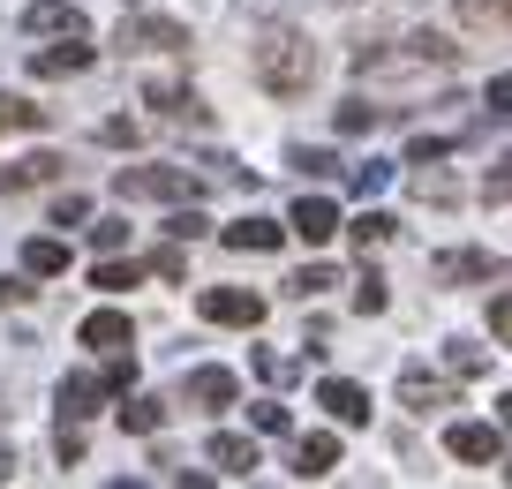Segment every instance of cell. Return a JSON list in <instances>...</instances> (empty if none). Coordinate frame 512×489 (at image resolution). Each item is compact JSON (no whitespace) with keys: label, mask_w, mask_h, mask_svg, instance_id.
<instances>
[{"label":"cell","mask_w":512,"mask_h":489,"mask_svg":"<svg viewBox=\"0 0 512 489\" xmlns=\"http://www.w3.org/2000/svg\"><path fill=\"white\" fill-rule=\"evenodd\" d=\"M249 68L272 98H309V83H317V46H309V31H294V23H264V38L249 46Z\"/></svg>","instance_id":"cell-1"},{"label":"cell","mask_w":512,"mask_h":489,"mask_svg":"<svg viewBox=\"0 0 512 489\" xmlns=\"http://www.w3.org/2000/svg\"><path fill=\"white\" fill-rule=\"evenodd\" d=\"M113 196H121V204H196L204 181H196L189 166H121V174H113Z\"/></svg>","instance_id":"cell-2"},{"label":"cell","mask_w":512,"mask_h":489,"mask_svg":"<svg viewBox=\"0 0 512 489\" xmlns=\"http://www.w3.org/2000/svg\"><path fill=\"white\" fill-rule=\"evenodd\" d=\"M204 324H226V332H256L264 324V294H249V286H204Z\"/></svg>","instance_id":"cell-3"},{"label":"cell","mask_w":512,"mask_h":489,"mask_svg":"<svg viewBox=\"0 0 512 489\" xmlns=\"http://www.w3.org/2000/svg\"><path fill=\"white\" fill-rule=\"evenodd\" d=\"M113 46L121 53H189V31H181L174 16H128L121 31H113Z\"/></svg>","instance_id":"cell-4"},{"label":"cell","mask_w":512,"mask_h":489,"mask_svg":"<svg viewBox=\"0 0 512 489\" xmlns=\"http://www.w3.org/2000/svg\"><path fill=\"white\" fill-rule=\"evenodd\" d=\"M98 61V46H91V31H61L53 46H38L31 53V76H46V83H61V76H83V68Z\"/></svg>","instance_id":"cell-5"},{"label":"cell","mask_w":512,"mask_h":489,"mask_svg":"<svg viewBox=\"0 0 512 489\" xmlns=\"http://www.w3.org/2000/svg\"><path fill=\"white\" fill-rule=\"evenodd\" d=\"M234 369H219V362H204V369H189V377H181V399H189L196 414H226L234 407Z\"/></svg>","instance_id":"cell-6"},{"label":"cell","mask_w":512,"mask_h":489,"mask_svg":"<svg viewBox=\"0 0 512 489\" xmlns=\"http://www.w3.org/2000/svg\"><path fill=\"white\" fill-rule=\"evenodd\" d=\"M445 452L467 459V467H497V459H505V437H497L490 422H452L445 429Z\"/></svg>","instance_id":"cell-7"},{"label":"cell","mask_w":512,"mask_h":489,"mask_svg":"<svg viewBox=\"0 0 512 489\" xmlns=\"http://www.w3.org/2000/svg\"><path fill=\"white\" fill-rule=\"evenodd\" d=\"M400 407L430 422V414H445V407H452V384H445V377H430L422 362H407V369H400Z\"/></svg>","instance_id":"cell-8"},{"label":"cell","mask_w":512,"mask_h":489,"mask_svg":"<svg viewBox=\"0 0 512 489\" xmlns=\"http://www.w3.org/2000/svg\"><path fill=\"white\" fill-rule=\"evenodd\" d=\"M53 399H61V422H91L113 392H106V377H98V369H76V377H61V392H53Z\"/></svg>","instance_id":"cell-9"},{"label":"cell","mask_w":512,"mask_h":489,"mask_svg":"<svg viewBox=\"0 0 512 489\" xmlns=\"http://www.w3.org/2000/svg\"><path fill=\"white\" fill-rule=\"evenodd\" d=\"M317 407L332 414L339 429H362V422H369V392H362L354 377H324V384H317Z\"/></svg>","instance_id":"cell-10"},{"label":"cell","mask_w":512,"mask_h":489,"mask_svg":"<svg viewBox=\"0 0 512 489\" xmlns=\"http://www.w3.org/2000/svg\"><path fill=\"white\" fill-rule=\"evenodd\" d=\"M76 339H83L91 354H121V347H136V324H128L121 309H91V316L76 324Z\"/></svg>","instance_id":"cell-11"},{"label":"cell","mask_w":512,"mask_h":489,"mask_svg":"<svg viewBox=\"0 0 512 489\" xmlns=\"http://www.w3.org/2000/svg\"><path fill=\"white\" fill-rule=\"evenodd\" d=\"M287 234H302L309 249H324V241L339 234V204H332V196H302V204L287 211Z\"/></svg>","instance_id":"cell-12"},{"label":"cell","mask_w":512,"mask_h":489,"mask_svg":"<svg viewBox=\"0 0 512 489\" xmlns=\"http://www.w3.org/2000/svg\"><path fill=\"white\" fill-rule=\"evenodd\" d=\"M219 241L234 256H272L279 241H287V226H279V219H234V226H219Z\"/></svg>","instance_id":"cell-13"},{"label":"cell","mask_w":512,"mask_h":489,"mask_svg":"<svg viewBox=\"0 0 512 489\" xmlns=\"http://www.w3.org/2000/svg\"><path fill=\"white\" fill-rule=\"evenodd\" d=\"M204 459H211L219 474H234V482H241V474H256V467H264V459H256V437H234V429H211Z\"/></svg>","instance_id":"cell-14"},{"label":"cell","mask_w":512,"mask_h":489,"mask_svg":"<svg viewBox=\"0 0 512 489\" xmlns=\"http://www.w3.org/2000/svg\"><path fill=\"white\" fill-rule=\"evenodd\" d=\"M490 271H497L490 249H445V256H430V279L437 286H467V279H490Z\"/></svg>","instance_id":"cell-15"},{"label":"cell","mask_w":512,"mask_h":489,"mask_svg":"<svg viewBox=\"0 0 512 489\" xmlns=\"http://www.w3.org/2000/svg\"><path fill=\"white\" fill-rule=\"evenodd\" d=\"M144 106H151V113H166V121H189V128L204 121V98H196L189 83H151V91H144Z\"/></svg>","instance_id":"cell-16"},{"label":"cell","mask_w":512,"mask_h":489,"mask_svg":"<svg viewBox=\"0 0 512 489\" xmlns=\"http://www.w3.org/2000/svg\"><path fill=\"white\" fill-rule=\"evenodd\" d=\"M332 467H339V437H332V429H317V437L294 444V474H302V482H324Z\"/></svg>","instance_id":"cell-17"},{"label":"cell","mask_w":512,"mask_h":489,"mask_svg":"<svg viewBox=\"0 0 512 489\" xmlns=\"http://www.w3.org/2000/svg\"><path fill=\"white\" fill-rule=\"evenodd\" d=\"M38 181H61V158L53 151H31V158H16V166H0V196L38 189Z\"/></svg>","instance_id":"cell-18"},{"label":"cell","mask_w":512,"mask_h":489,"mask_svg":"<svg viewBox=\"0 0 512 489\" xmlns=\"http://www.w3.org/2000/svg\"><path fill=\"white\" fill-rule=\"evenodd\" d=\"M23 31H83V8L76 0H31V8H23Z\"/></svg>","instance_id":"cell-19"},{"label":"cell","mask_w":512,"mask_h":489,"mask_svg":"<svg viewBox=\"0 0 512 489\" xmlns=\"http://www.w3.org/2000/svg\"><path fill=\"white\" fill-rule=\"evenodd\" d=\"M23 271H31V279H61V271H68V241L31 234V241H23Z\"/></svg>","instance_id":"cell-20"},{"label":"cell","mask_w":512,"mask_h":489,"mask_svg":"<svg viewBox=\"0 0 512 489\" xmlns=\"http://www.w3.org/2000/svg\"><path fill=\"white\" fill-rule=\"evenodd\" d=\"M121 429H128V437H159V429H166V399L136 392V399L121 407Z\"/></svg>","instance_id":"cell-21"},{"label":"cell","mask_w":512,"mask_h":489,"mask_svg":"<svg viewBox=\"0 0 512 489\" xmlns=\"http://www.w3.org/2000/svg\"><path fill=\"white\" fill-rule=\"evenodd\" d=\"M467 31H512V0H452Z\"/></svg>","instance_id":"cell-22"},{"label":"cell","mask_w":512,"mask_h":489,"mask_svg":"<svg viewBox=\"0 0 512 489\" xmlns=\"http://www.w3.org/2000/svg\"><path fill=\"white\" fill-rule=\"evenodd\" d=\"M445 369H452V377H467V384L490 377V347H475V339H445Z\"/></svg>","instance_id":"cell-23"},{"label":"cell","mask_w":512,"mask_h":489,"mask_svg":"<svg viewBox=\"0 0 512 489\" xmlns=\"http://www.w3.org/2000/svg\"><path fill=\"white\" fill-rule=\"evenodd\" d=\"M91 286L98 294H128V286H144V264H121V256L106 249V264H91Z\"/></svg>","instance_id":"cell-24"},{"label":"cell","mask_w":512,"mask_h":489,"mask_svg":"<svg viewBox=\"0 0 512 489\" xmlns=\"http://www.w3.org/2000/svg\"><path fill=\"white\" fill-rule=\"evenodd\" d=\"M347 234H354V249H384V241H392V234H400V219H392V211H362V219H354L347 226Z\"/></svg>","instance_id":"cell-25"},{"label":"cell","mask_w":512,"mask_h":489,"mask_svg":"<svg viewBox=\"0 0 512 489\" xmlns=\"http://www.w3.org/2000/svg\"><path fill=\"white\" fill-rule=\"evenodd\" d=\"M377 113H384V106H369V98H339V106H332V128H339V136H369V128H377Z\"/></svg>","instance_id":"cell-26"},{"label":"cell","mask_w":512,"mask_h":489,"mask_svg":"<svg viewBox=\"0 0 512 489\" xmlns=\"http://www.w3.org/2000/svg\"><path fill=\"white\" fill-rule=\"evenodd\" d=\"M287 166H294L302 181H332V174H339V158H332V151H317V143H294Z\"/></svg>","instance_id":"cell-27"},{"label":"cell","mask_w":512,"mask_h":489,"mask_svg":"<svg viewBox=\"0 0 512 489\" xmlns=\"http://www.w3.org/2000/svg\"><path fill=\"white\" fill-rule=\"evenodd\" d=\"M415 196H422V204H460V181H452L445 166H437V158H430V166H422V174H415Z\"/></svg>","instance_id":"cell-28"},{"label":"cell","mask_w":512,"mask_h":489,"mask_svg":"<svg viewBox=\"0 0 512 489\" xmlns=\"http://www.w3.org/2000/svg\"><path fill=\"white\" fill-rule=\"evenodd\" d=\"M249 362H256V377H264V384H294V377H302V362H294V354H279V347H256Z\"/></svg>","instance_id":"cell-29"},{"label":"cell","mask_w":512,"mask_h":489,"mask_svg":"<svg viewBox=\"0 0 512 489\" xmlns=\"http://www.w3.org/2000/svg\"><path fill=\"white\" fill-rule=\"evenodd\" d=\"M332 286H339L332 264H309V271H294V279H287V294L294 301H317V294H332Z\"/></svg>","instance_id":"cell-30"},{"label":"cell","mask_w":512,"mask_h":489,"mask_svg":"<svg viewBox=\"0 0 512 489\" xmlns=\"http://www.w3.org/2000/svg\"><path fill=\"white\" fill-rule=\"evenodd\" d=\"M249 429H256V437H287V429H294V414L279 407V399H256V407H249Z\"/></svg>","instance_id":"cell-31"},{"label":"cell","mask_w":512,"mask_h":489,"mask_svg":"<svg viewBox=\"0 0 512 489\" xmlns=\"http://www.w3.org/2000/svg\"><path fill=\"white\" fill-rule=\"evenodd\" d=\"M482 204H512V151L490 158V174H482Z\"/></svg>","instance_id":"cell-32"},{"label":"cell","mask_w":512,"mask_h":489,"mask_svg":"<svg viewBox=\"0 0 512 489\" xmlns=\"http://www.w3.org/2000/svg\"><path fill=\"white\" fill-rule=\"evenodd\" d=\"M98 143H113V151H136V143H144V121L113 113V121H98Z\"/></svg>","instance_id":"cell-33"},{"label":"cell","mask_w":512,"mask_h":489,"mask_svg":"<svg viewBox=\"0 0 512 489\" xmlns=\"http://www.w3.org/2000/svg\"><path fill=\"white\" fill-rule=\"evenodd\" d=\"M98 377H106V392H113V399L136 392V354H128V347H121V354H106V369H98Z\"/></svg>","instance_id":"cell-34"},{"label":"cell","mask_w":512,"mask_h":489,"mask_svg":"<svg viewBox=\"0 0 512 489\" xmlns=\"http://www.w3.org/2000/svg\"><path fill=\"white\" fill-rule=\"evenodd\" d=\"M347 181H354V196L369 204V196H377L384 181H392V166H384V158H362V166H347Z\"/></svg>","instance_id":"cell-35"},{"label":"cell","mask_w":512,"mask_h":489,"mask_svg":"<svg viewBox=\"0 0 512 489\" xmlns=\"http://www.w3.org/2000/svg\"><path fill=\"white\" fill-rule=\"evenodd\" d=\"M354 309H362V316H384V309H392V294H384L377 271H362V279H354Z\"/></svg>","instance_id":"cell-36"},{"label":"cell","mask_w":512,"mask_h":489,"mask_svg":"<svg viewBox=\"0 0 512 489\" xmlns=\"http://www.w3.org/2000/svg\"><path fill=\"white\" fill-rule=\"evenodd\" d=\"M0 128H46V106H31V98H0Z\"/></svg>","instance_id":"cell-37"},{"label":"cell","mask_w":512,"mask_h":489,"mask_svg":"<svg viewBox=\"0 0 512 489\" xmlns=\"http://www.w3.org/2000/svg\"><path fill=\"white\" fill-rule=\"evenodd\" d=\"M166 234H174V241H196V234H211V219H204V211H196V204H174V219H166Z\"/></svg>","instance_id":"cell-38"},{"label":"cell","mask_w":512,"mask_h":489,"mask_svg":"<svg viewBox=\"0 0 512 489\" xmlns=\"http://www.w3.org/2000/svg\"><path fill=\"white\" fill-rule=\"evenodd\" d=\"M53 459H61V467H83V422H61V437H53Z\"/></svg>","instance_id":"cell-39"},{"label":"cell","mask_w":512,"mask_h":489,"mask_svg":"<svg viewBox=\"0 0 512 489\" xmlns=\"http://www.w3.org/2000/svg\"><path fill=\"white\" fill-rule=\"evenodd\" d=\"M482 113H490V121H512V76H490V91H482Z\"/></svg>","instance_id":"cell-40"},{"label":"cell","mask_w":512,"mask_h":489,"mask_svg":"<svg viewBox=\"0 0 512 489\" xmlns=\"http://www.w3.org/2000/svg\"><path fill=\"white\" fill-rule=\"evenodd\" d=\"M151 279H189V256H181V249H151Z\"/></svg>","instance_id":"cell-41"},{"label":"cell","mask_w":512,"mask_h":489,"mask_svg":"<svg viewBox=\"0 0 512 489\" xmlns=\"http://www.w3.org/2000/svg\"><path fill=\"white\" fill-rule=\"evenodd\" d=\"M430 158H452V136H415L407 143V166H430Z\"/></svg>","instance_id":"cell-42"},{"label":"cell","mask_w":512,"mask_h":489,"mask_svg":"<svg viewBox=\"0 0 512 489\" xmlns=\"http://www.w3.org/2000/svg\"><path fill=\"white\" fill-rule=\"evenodd\" d=\"M490 332H497V347H512V286L490 301Z\"/></svg>","instance_id":"cell-43"},{"label":"cell","mask_w":512,"mask_h":489,"mask_svg":"<svg viewBox=\"0 0 512 489\" xmlns=\"http://www.w3.org/2000/svg\"><path fill=\"white\" fill-rule=\"evenodd\" d=\"M121 241H128V219H98V226H91V249H98V256L121 249Z\"/></svg>","instance_id":"cell-44"},{"label":"cell","mask_w":512,"mask_h":489,"mask_svg":"<svg viewBox=\"0 0 512 489\" xmlns=\"http://www.w3.org/2000/svg\"><path fill=\"white\" fill-rule=\"evenodd\" d=\"M91 219V204H83V196H61V204H53V226H83Z\"/></svg>","instance_id":"cell-45"},{"label":"cell","mask_w":512,"mask_h":489,"mask_svg":"<svg viewBox=\"0 0 512 489\" xmlns=\"http://www.w3.org/2000/svg\"><path fill=\"white\" fill-rule=\"evenodd\" d=\"M31 294H38L31 279H0V309H23V301H31Z\"/></svg>","instance_id":"cell-46"},{"label":"cell","mask_w":512,"mask_h":489,"mask_svg":"<svg viewBox=\"0 0 512 489\" xmlns=\"http://www.w3.org/2000/svg\"><path fill=\"white\" fill-rule=\"evenodd\" d=\"M8 474H16V452H8V444H0V482H8Z\"/></svg>","instance_id":"cell-47"},{"label":"cell","mask_w":512,"mask_h":489,"mask_svg":"<svg viewBox=\"0 0 512 489\" xmlns=\"http://www.w3.org/2000/svg\"><path fill=\"white\" fill-rule=\"evenodd\" d=\"M497 422H505V429H512V392H505V399H497Z\"/></svg>","instance_id":"cell-48"},{"label":"cell","mask_w":512,"mask_h":489,"mask_svg":"<svg viewBox=\"0 0 512 489\" xmlns=\"http://www.w3.org/2000/svg\"><path fill=\"white\" fill-rule=\"evenodd\" d=\"M256 8H279V0H256Z\"/></svg>","instance_id":"cell-49"},{"label":"cell","mask_w":512,"mask_h":489,"mask_svg":"<svg viewBox=\"0 0 512 489\" xmlns=\"http://www.w3.org/2000/svg\"><path fill=\"white\" fill-rule=\"evenodd\" d=\"M339 8H354V0H339Z\"/></svg>","instance_id":"cell-50"}]
</instances>
